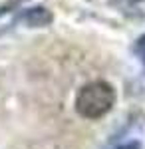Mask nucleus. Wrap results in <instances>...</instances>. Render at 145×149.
Here are the masks:
<instances>
[{
  "mask_svg": "<svg viewBox=\"0 0 145 149\" xmlns=\"http://www.w3.org/2000/svg\"><path fill=\"white\" fill-rule=\"evenodd\" d=\"M115 103V90L112 84L96 80L86 84L76 95V111L86 119H100L112 111Z\"/></svg>",
  "mask_w": 145,
  "mask_h": 149,
  "instance_id": "f257e3e1",
  "label": "nucleus"
},
{
  "mask_svg": "<svg viewBox=\"0 0 145 149\" xmlns=\"http://www.w3.org/2000/svg\"><path fill=\"white\" fill-rule=\"evenodd\" d=\"M54 16L52 12L44 8V6H34V8H28V10L22 14V22L30 28H44L48 24H52Z\"/></svg>",
  "mask_w": 145,
  "mask_h": 149,
  "instance_id": "f03ea898",
  "label": "nucleus"
},
{
  "mask_svg": "<svg viewBox=\"0 0 145 149\" xmlns=\"http://www.w3.org/2000/svg\"><path fill=\"white\" fill-rule=\"evenodd\" d=\"M133 50H135V54H137V56L145 62V36H141V38L135 42V48H133Z\"/></svg>",
  "mask_w": 145,
  "mask_h": 149,
  "instance_id": "7ed1b4c3",
  "label": "nucleus"
},
{
  "mask_svg": "<svg viewBox=\"0 0 145 149\" xmlns=\"http://www.w3.org/2000/svg\"><path fill=\"white\" fill-rule=\"evenodd\" d=\"M113 4H117V6H121V8H129V6H135V4H139L141 0H112Z\"/></svg>",
  "mask_w": 145,
  "mask_h": 149,
  "instance_id": "20e7f679",
  "label": "nucleus"
},
{
  "mask_svg": "<svg viewBox=\"0 0 145 149\" xmlns=\"http://www.w3.org/2000/svg\"><path fill=\"white\" fill-rule=\"evenodd\" d=\"M115 149H141V143L139 141H129V143H123V145H119Z\"/></svg>",
  "mask_w": 145,
  "mask_h": 149,
  "instance_id": "39448f33",
  "label": "nucleus"
}]
</instances>
